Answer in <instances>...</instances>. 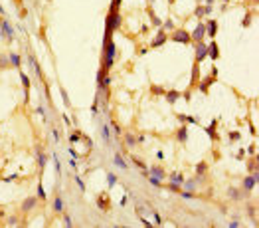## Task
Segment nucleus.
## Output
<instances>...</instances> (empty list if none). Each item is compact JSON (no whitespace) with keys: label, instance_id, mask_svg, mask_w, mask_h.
<instances>
[{"label":"nucleus","instance_id":"obj_3","mask_svg":"<svg viewBox=\"0 0 259 228\" xmlns=\"http://www.w3.org/2000/svg\"><path fill=\"white\" fill-rule=\"evenodd\" d=\"M257 180H259V175H257V171H255V173H251V175H249V177H247L245 180H243V187H245V191H247V192H249V191H253V187L257 184Z\"/></svg>","mask_w":259,"mask_h":228},{"label":"nucleus","instance_id":"obj_8","mask_svg":"<svg viewBox=\"0 0 259 228\" xmlns=\"http://www.w3.org/2000/svg\"><path fill=\"white\" fill-rule=\"evenodd\" d=\"M97 206L101 208V210H107V208H109V196H107V194H99L97 196Z\"/></svg>","mask_w":259,"mask_h":228},{"label":"nucleus","instance_id":"obj_5","mask_svg":"<svg viewBox=\"0 0 259 228\" xmlns=\"http://www.w3.org/2000/svg\"><path fill=\"white\" fill-rule=\"evenodd\" d=\"M0 28L4 30V36H6L8 40H14V28L8 24L6 20H0Z\"/></svg>","mask_w":259,"mask_h":228},{"label":"nucleus","instance_id":"obj_40","mask_svg":"<svg viewBox=\"0 0 259 228\" xmlns=\"http://www.w3.org/2000/svg\"><path fill=\"white\" fill-rule=\"evenodd\" d=\"M154 218H156V224H158V226H160V224H162V218H160V216H158V214H156V212H154Z\"/></svg>","mask_w":259,"mask_h":228},{"label":"nucleus","instance_id":"obj_35","mask_svg":"<svg viewBox=\"0 0 259 228\" xmlns=\"http://www.w3.org/2000/svg\"><path fill=\"white\" fill-rule=\"evenodd\" d=\"M150 18H152V24H156V26H160V20H158V18H156V16H154V14H152V12H150Z\"/></svg>","mask_w":259,"mask_h":228},{"label":"nucleus","instance_id":"obj_34","mask_svg":"<svg viewBox=\"0 0 259 228\" xmlns=\"http://www.w3.org/2000/svg\"><path fill=\"white\" fill-rule=\"evenodd\" d=\"M75 180H77V184H79V188H81V192L85 191V184H83V180L79 179V177H75Z\"/></svg>","mask_w":259,"mask_h":228},{"label":"nucleus","instance_id":"obj_17","mask_svg":"<svg viewBox=\"0 0 259 228\" xmlns=\"http://www.w3.org/2000/svg\"><path fill=\"white\" fill-rule=\"evenodd\" d=\"M54 210H55V212H62V210H63V201H62V196H55V201H54Z\"/></svg>","mask_w":259,"mask_h":228},{"label":"nucleus","instance_id":"obj_7","mask_svg":"<svg viewBox=\"0 0 259 228\" xmlns=\"http://www.w3.org/2000/svg\"><path fill=\"white\" fill-rule=\"evenodd\" d=\"M208 56L212 60L220 58V50H218V44H216V42H210V44H208Z\"/></svg>","mask_w":259,"mask_h":228},{"label":"nucleus","instance_id":"obj_31","mask_svg":"<svg viewBox=\"0 0 259 228\" xmlns=\"http://www.w3.org/2000/svg\"><path fill=\"white\" fill-rule=\"evenodd\" d=\"M239 137H241V135H239V133H237V131H233V133H229V141H237V139H239Z\"/></svg>","mask_w":259,"mask_h":228},{"label":"nucleus","instance_id":"obj_1","mask_svg":"<svg viewBox=\"0 0 259 228\" xmlns=\"http://www.w3.org/2000/svg\"><path fill=\"white\" fill-rule=\"evenodd\" d=\"M172 40H174V42H180V44H190V42H192V36L188 34L186 30H176V32L172 34Z\"/></svg>","mask_w":259,"mask_h":228},{"label":"nucleus","instance_id":"obj_20","mask_svg":"<svg viewBox=\"0 0 259 228\" xmlns=\"http://www.w3.org/2000/svg\"><path fill=\"white\" fill-rule=\"evenodd\" d=\"M8 60L12 61V65H16V68H20V56H16V54H10V56H8Z\"/></svg>","mask_w":259,"mask_h":228},{"label":"nucleus","instance_id":"obj_29","mask_svg":"<svg viewBox=\"0 0 259 228\" xmlns=\"http://www.w3.org/2000/svg\"><path fill=\"white\" fill-rule=\"evenodd\" d=\"M79 139H81V135H79V133H73V135L69 137V143H77Z\"/></svg>","mask_w":259,"mask_h":228},{"label":"nucleus","instance_id":"obj_38","mask_svg":"<svg viewBox=\"0 0 259 228\" xmlns=\"http://www.w3.org/2000/svg\"><path fill=\"white\" fill-rule=\"evenodd\" d=\"M249 22H251V14H247V18L243 20V26H249Z\"/></svg>","mask_w":259,"mask_h":228},{"label":"nucleus","instance_id":"obj_42","mask_svg":"<svg viewBox=\"0 0 259 228\" xmlns=\"http://www.w3.org/2000/svg\"><path fill=\"white\" fill-rule=\"evenodd\" d=\"M156 159H160V161L164 159V153H162V151H158V153H156Z\"/></svg>","mask_w":259,"mask_h":228},{"label":"nucleus","instance_id":"obj_11","mask_svg":"<svg viewBox=\"0 0 259 228\" xmlns=\"http://www.w3.org/2000/svg\"><path fill=\"white\" fill-rule=\"evenodd\" d=\"M148 175H150V177H156V179H164V177H166V175H164V171L162 169H158V167H152V169H148Z\"/></svg>","mask_w":259,"mask_h":228},{"label":"nucleus","instance_id":"obj_16","mask_svg":"<svg viewBox=\"0 0 259 228\" xmlns=\"http://www.w3.org/2000/svg\"><path fill=\"white\" fill-rule=\"evenodd\" d=\"M168 179H170L174 184H182V183H184V177H182L180 173H172V175H170V177H168Z\"/></svg>","mask_w":259,"mask_h":228},{"label":"nucleus","instance_id":"obj_23","mask_svg":"<svg viewBox=\"0 0 259 228\" xmlns=\"http://www.w3.org/2000/svg\"><path fill=\"white\" fill-rule=\"evenodd\" d=\"M204 171H206V163H200L196 167V173H198V177H202V175H204Z\"/></svg>","mask_w":259,"mask_h":228},{"label":"nucleus","instance_id":"obj_28","mask_svg":"<svg viewBox=\"0 0 259 228\" xmlns=\"http://www.w3.org/2000/svg\"><path fill=\"white\" fill-rule=\"evenodd\" d=\"M38 196H40V198H46V191H44V187H42V183L38 184Z\"/></svg>","mask_w":259,"mask_h":228},{"label":"nucleus","instance_id":"obj_6","mask_svg":"<svg viewBox=\"0 0 259 228\" xmlns=\"http://www.w3.org/2000/svg\"><path fill=\"white\" fill-rule=\"evenodd\" d=\"M36 204H38V198H36V196H28L26 201L22 202V210H24V212H30L32 208L36 206Z\"/></svg>","mask_w":259,"mask_h":228},{"label":"nucleus","instance_id":"obj_18","mask_svg":"<svg viewBox=\"0 0 259 228\" xmlns=\"http://www.w3.org/2000/svg\"><path fill=\"white\" fill-rule=\"evenodd\" d=\"M180 95H182L180 91H174V89H172V91H168V93H166V99H168L170 103H174V101H176V99L180 97Z\"/></svg>","mask_w":259,"mask_h":228},{"label":"nucleus","instance_id":"obj_32","mask_svg":"<svg viewBox=\"0 0 259 228\" xmlns=\"http://www.w3.org/2000/svg\"><path fill=\"white\" fill-rule=\"evenodd\" d=\"M119 4H121V0H113V2H111V12L117 10V8H119Z\"/></svg>","mask_w":259,"mask_h":228},{"label":"nucleus","instance_id":"obj_39","mask_svg":"<svg viewBox=\"0 0 259 228\" xmlns=\"http://www.w3.org/2000/svg\"><path fill=\"white\" fill-rule=\"evenodd\" d=\"M172 26H174V24H172V20H166V22H164V28H168V30H170Z\"/></svg>","mask_w":259,"mask_h":228},{"label":"nucleus","instance_id":"obj_27","mask_svg":"<svg viewBox=\"0 0 259 228\" xmlns=\"http://www.w3.org/2000/svg\"><path fill=\"white\" fill-rule=\"evenodd\" d=\"M229 196H232V198H235V201H237V198L241 196V194L237 192V188H229Z\"/></svg>","mask_w":259,"mask_h":228},{"label":"nucleus","instance_id":"obj_2","mask_svg":"<svg viewBox=\"0 0 259 228\" xmlns=\"http://www.w3.org/2000/svg\"><path fill=\"white\" fill-rule=\"evenodd\" d=\"M206 58H208V46H206L204 42H198V46H196V64L204 61Z\"/></svg>","mask_w":259,"mask_h":228},{"label":"nucleus","instance_id":"obj_26","mask_svg":"<svg viewBox=\"0 0 259 228\" xmlns=\"http://www.w3.org/2000/svg\"><path fill=\"white\" fill-rule=\"evenodd\" d=\"M184 187L188 188V191H194V188H196V183H194V180H186Z\"/></svg>","mask_w":259,"mask_h":228},{"label":"nucleus","instance_id":"obj_13","mask_svg":"<svg viewBox=\"0 0 259 228\" xmlns=\"http://www.w3.org/2000/svg\"><path fill=\"white\" fill-rule=\"evenodd\" d=\"M216 123H218V121L214 119V121H212V125H210V127H206V133H208V135H210V137H212V139H214V141L218 139V133H216Z\"/></svg>","mask_w":259,"mask_h":228},{"label":"nucleus","instance_id":"obj_14","mask_svg":"<svg viewBox=\"0 0 259 228\" xmlns=\"http://www.w3.org/2000/svg\"><path fill=\"white\" fill-rule=\"evenodd\" d=\"M36 153H38V165H40V169H44V167H46V163H48V157L42 153L40 149H36Z\"/></svg>","mask_w":259,"mask_h":228},{"label":"nucleus","instance_id":"obj_41","mask_svg":"<svg viewBox=\"0 0 259 228\" xmlns=\"http://www.w3.org/2000/svg\"><path fill=\"white\" fill-rule=\"evenodd\" d=\"M8 224L14 226V224H18V220H16V218H10V220H8Z\"/></svg>","mask_w":259,"mask_h":228},{"label":"nucleus","instance_id":"obj_37","mask_svg":"<svg viewBox=\"0 0 259 228\" xmlns=\"http://www.w3.org/2000/svg\"><path fill=\"white\" fill-rule=\"evenodd\" d=\"M63 222H65V226H71V224H73V222H71V218H69L67 214H65V218H63Z\"/></svg>","mask_w":259,"mask_h":228},{"label":"nucleus","instance_id":"obj_9","mask_svg":"<svg viewBox=\"0 0 259 228\" xmlns=\"http://www.w3.org/2000/svg\"><path fill=\"white\" fill-rule=\"evenodd\" d=\"M206 32L210 34V38H214L216 34H218V22H216V20H210L208 26H206Z\"/></svg>","mask_w":259,"mask_h":228},{"label":"nucleus","instance_id":"obj_22","mask_svg":"<svg viewBox=\"0 0 259 228\" xmlns=\"http://www.w3.org/2000/svg\"><path fill=\"white\" fill-rule=\"evenodd\" d=\"M107 183H109V187H113V184H117V177L113 173H109L107 175Z\"/></svg>","mask_w":259,"mask_h":228},{"label":"nucleus","instance_id":"obj_21","mask_svg":"<svg viewBox=\"0 0 259 228\" xmlns=\"http://www.w3.org/2000/svg\"><path fill=\"white\" fill-rule=\"evenodd\" d=\"M125 145H127V147H135V145H136L135 137H133V135H125Z\"/></svg>","mask_w":259,"mask_h":228},{"label":"nucleus","instance_id":"obj_10","mask_svg":"<svg viewBox=\"0 0 259 228\" xmlns=\"http://www.w3.org/2000/svg\"><path fill=\"white\" fill-rule=\"evenodd\" d=\"M178 141H180V143H186L188 141V127L186 125H182L180 129H178Z\"/></svg>","mask_w":259,"mask_h":228},{"label":"nucleus","instance_id":"obj_44","mask_svg":"<svg viewBox=\"0 0 259 228\" xmlns=\"http://www.w3.org/2000/svg\"><path fill=\"white\" fill-rule=\"evenodd\" d=\"M0 14H2V16H4V8H2V6H0Z\"/></svg>","mask_w":259,"mask_h":228},{"label":"nucleus","instance_id":"obj_25","mask_svg":"<svg viewBox=\"0 0 259 228\" xmlns=\"http://www.w3.org/2000/svg\"><path fill=\"white\" fill-rule=\"evenodd\" d=\"M133 163H135V165H139V167L143 169V171H148L147 167H144V163H143V161H140V159H136V157H133Z\"/></svg>","mask_w":259,"mask_h":228},{"label":"nucleus","instance_id":"obj_4","mask_svg":"<svg viewBox=\"0 0 259 228\" xmlns=\"http://www.w3.org/2000/svg\"><path fill=\"white\" fill-rule=\"evenodd\" d=\"M204 36H206V24H198L196 30H194V34H192V40L202 42V40H204Z\"/></svg>","mask_w":259,"mask_h":228},{"label":"nucleus","instance_id":"obj_12","mask_svg":"<svg viewBox=\"0 0 259 228\" xmlns=\"http://www.w3.org/2000/svg\"><path fill=\"white\" fill-rule=\"evenodd\" d=\"M164 42H166V34H164V32L160 30V32H158V36H156V40L152 42V48H158V46H162V44H164Z\"/></svg>","mask_w":259,"mask_h":228},{"label":"nucleus","instance_id":"obj_43","mask_svg":"<svg viewBox=\"0 0 259 228\" xmlns=\"http://www.w3.org/2000/svg\"><path fill=\"white\" fill-rule=\"evenodd\" d=\"M214 4V0H206V6H212Z\"/></svg>","mask_w":259,"mask_h":228},{"label":"nucleus","instance_id":"obj_24","mask_svg":"<svg viewBox=\"0 0 259 228\" xmlns=\"http://www.w3.org/2000/svg\"><path fill=\"white\" fill-rule=\"evenodd\" d=\"M54 163H55V173H58V175H62V165H59V159H58L55 155H54Z\"/></svg>","mask_w":259,"mask_h":228},{"label":"nucleus","instance_id":"obj_30","mask_svg":"<svg viewBox=\"0 0 259 228\" xmlns=\"http://www.w3.org/2000/svg\"><path fill=\"white\" fill-rule=\"evenodd\" d=\"M103 137H105V141L109 143V127L107 125H103Z\"/></svg>","mask_w":259,"mask_h":228},{"label":"nucleus","instance_id":"obj_33","mask_svg":"<svg viewBox=\"0 0 259 228\" xmlns=\"http://www.w3.org/2000/svg\"><path fill=\"white\" fill-rule=\"evenodd\" d=\"M6 65H8V60L4 56H0V68H6Z\"/></svg>","mask_w":259,"mask_h":228},{"label":"nucleus","instance_id":"obj_15","mask_svg":"<svg viewBox=\"0 0 259 228\" xmlns=\"http://www.w3.org/2000/svg\"><path fill=\"white\" fill-rule=\"evenodd\" d=\"M22 85H24V91H26V101H28V93H30V78L26 74H22Z\"/></svg>","mask_w":259,"mask_h":228},{"label":"nucleus","instance_id":"obj_36","mask_svg":"<svg viewBox=\"0 0 259 228\" xmlns=\"http://www.w3.org/2000/svg\"><path fill=\"white\" fill-rule=\"evenodd\" d=\"M182 198H186V201H190V198H194V194H192V192H182Z\"/></svg>","mask_w":259,"mask_h":228},{"label":"nucleus","instance_id":"obj_19","mask_svg":"<svg viewBox=\"0 0 259 228\" xmlns=\"http://www.w3.org/2000/svg\"><path fill=\"white\" fill-rule=\"evenodd\" d=\"M115 165H117V167H121V169H129V165H127L125 161H123V157H121L119 153L115 155Z\"/></svg>","mask_w":259,"mask_h":228}]
</instances>
